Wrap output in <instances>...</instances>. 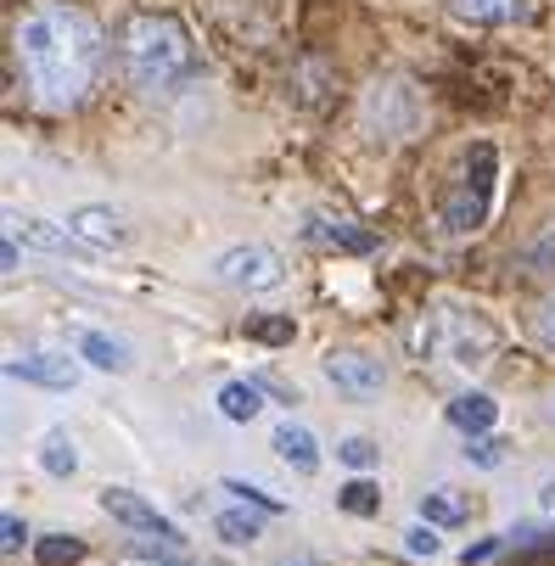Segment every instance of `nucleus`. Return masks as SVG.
Listing matches in <instances>:
<instances>
[{"instance_id": "obj_1", "label": "nucleus", "mask_w": 555, "mask_h": 566, "mask_svg": "<svg viewBox=\"0 0 555 566\" xmlns=\"http://www.w3.org/2000/svg\"><path fill=\"white\" fill-rule=\"evenodd\" d=\"M12 62L23 73V91L45 113L85 107L107 67V34L102 23L73 7V0H34L12 23Z\"/></svg>"}, {"instance_id": "obj_2", "label": "nucleus", "mask_w": 555, "mask_h": 566, "mask_svg": "<svg viewBox=\"0 0 555 566\" xmlns=\"http://www.w3.org/2000/svg\"><path fill=\"white\" fill-rule=\"evenodd\" d=\"M113 56H118L124 85L135 96H151V102L180 96L202 73L197 40L175 12H129L118 23V34H113Z\"/></svg>"}, {"instance_id": "obj_3", "label": "nucleus", "mask_w": 555, "mask_h": 566, "mask_svg": "<svg viewBox=\"0 0 555 566\" xmlns=\"http://www.w3.org/2000/svg\"><path fill=\"white\" fill-rule=\"evenodd\" d=\"M494 326L478 308H427L410 332V354L416 365H454L460 376H478L494 365Z\"/></svg>"}, {"instance_id": "obj_4", "label": "nucleus", "mask_w": 555, "mask_h": 566, "mask_svg": "<svg viewBox=\"0 0 555 566\" xmlns=\"http://www.w3.org/2000/svg\"><path fill=\"white\" fill-rule=\"evenodd\" d=\"M494 191H500V151L489 140H478L465 151V164H460V175H454V186H449V197L438 208L443 235H454V241L478 235L489 224V213H494Z\"/></svg>"}, {"instance_id": "obj_5", "label": "nucleus", "mask_w": 555, "mask_h": 566, "mask_svg": "<svg viewBox=\"0 0 555 566\" xmlns=\"http://www.w3.org/2000/svg\"><path fill=\"white\" fill-rule=\"evenodd\" d=\"M421 118H427V107H421V96H416L410 78H376V85L365 91V107H359L365 135H370V140H387V146L410 140V135L421 129Z\"/></svg>"}, {"instance_id": "obj_6", "label": "nucleus", "mask_w": 555, "mask_h": 566, "mask_svg": "<svg viewBox=\"0 0 555 566\" xmlns=\"http://www.w3.org/2000/svg\"><path fill=\"white\" fill-rule=\"evenodd\" d=\"M213 281L219 286H230V292H275L281 281H286V259L275 253V248H264V241H242V248H224L213 264Z\"/></svg>"}, {"instance_id": "obj_7", "label": "nucleus", "mask_w": 555, "mask_h": 566, "mask_svg": "<svg viewBox=\"0 0 555 566\" xmlns=\"http://www.w3.org/2000/svg\"><path fill=\"white\" fill-rule=\"evenodd\" d=\"M321 370H326V381H332L343 398H354V403H365V398H376V392L387 387V365H381L376 354H365V348H326Z\"/></svg>"}, {"instance_id": "obj_8", "label": "nucleus", "mask_w": 555, "mask_h": 566, "mask_svg": "<svg viewBox=\"0 0 555 566\" xmlns=\"http://www.w3.org/2000/svg\"><path fill=\"white\" fill-rule=\"evenodd\" d=\"M102 511H107L118 527H129V533H151V538H175V544H186L180 522H169L164 511L146 505V500L129 494V489H107V494H102Z\"/></svg>"}, {"instance_id": "obj_9", "label": "nucleus", "mask_w": 555, "mask_h": 566, "mask_svg": "<svg viewBox=\"0 0 555 566\" xmlns=\"http://www.w3.org/2000/svg\"><path fill=\"white\" fill-rule=\"evenodd\" d=\"M67 230L85 241V253H118L124 241H129V230H124V219L113 213V208H102V202H85V208H73L67 213Z\"/></svg>"}, {"instance_id": "obj_10", "label": "nucleus", "mask_w": 555, "mask_h": 566, "mask_svg": "<svg viewBox=\"0 0 555 566\" xmlns=\"http://www.w3.org/2000/svg\"><path fill=\"white\" fill-rule=\"evenodd\" d=\"M303 241H314V248H337V253H370L376 235L348 219V213H308L303 219Z\"/></svg>"}, {"instance_id": "obj_11", "label": "nucleus", "mask_w": 555, "mask_h": 566, "mask_svg": "<svg viewBox=\"0 0 555 566\" xmlns=\"http://www.w3.org/2000/svg\"><path fill=\"white\" fill-rule=\"evenodd\" d=\"M7 376L12 381H34V387H51V392H67L73 381H78V365L67 359V354H12L7 359Z\"/></svg>"}, {"instance_id": "obj_12", "label": "nucleus", "mask_w": 555, "mask_h": 566, "mask_svg": "<svg viewBox=\"0 0 555 566\" xmlns=\"http://www.w3.org/2000/svg\"><path fill=\"white\" fill-rule=\"evenodd\" d=\"M7 230L18 241H29V248H40V253H78V248H85V241L67 230V219L51 224V219H34V213H7Z\"/></svg>"}, {"instance_id": "obj_13", "label": "nucleus", "mask_w": 555, "mask_h": 566, "mask_svg": "<svg viewBox=\"0 0 555 566\" xmlns=\"http://www.w3.org/2000/svg\"><path fill=\"white\" fill-rule=\"evenodd\" d=\"M270 449H275L292 471H303V476L321 471V438H314L303 421H281V427H275V438H270Z\"/></svg>"}, {"instance_id": "obj_14", "label": "nucleus", "mask_w": 555, "mask_h": 566, "mask_svg": "<svg viewBox=\"0 0 555 566\" xmlns=\"http://www.w3.org/2000/svg\"><path fill=\"white\" fill-rule=\"evenodd\" d=\"M494 421H500V403H494L489 392H478V387L460 392V398L449 403V427H454V432H465V438H483Z\"/></svg>"}, {"instance_id": "obj_15", "label": "nucleus", "mask_w": 555, "mask_h": 566, "mask_svg": "<svg viewBox=\"0 0 555 566\" xmlns=\"http://www.w3.org/2000/svg\"><path fill=\"white\" fill-rule=\"evenodd\" d=\"M213 403H219V416L224 421H259L264 416V387L259 381H224L219 392H213Z\"/></svg>"}, {"instance_id": "obj_16", "label": "nucleus", "mask_w": 555, "mask_h": 566, "mask_svg": "<svg viewBox=\"0 0 555 566\" xmlns=\"http://www.w3.org/2000/svg\"><path fill=\"white\" fill-rule=\"evenodd\" d=\"M73 354L85 359V365H96V370H129V348L113 343L107 332H78L73 337Z\"/></svg>"}, {"instance_id": "obj_17", "label": "nucleus", "mask_w": 555, "mask_h": 566, "mask_svg": "<svg viewBox=\"0 0 555 566\" xmlns=\"http://www.w3.org/2000/svg\"><path fill=\"white\" fill-rule=\"evenodd\" d=\"M449 12L460 23H511L527 12V0H449Z\"/></svg>"}, {"instance_id": "obj_18", "label": "nucleus", "mask_w": 555, "mask_h": 566, "mask_svg": "<svg viewBox=\"0 0 555 566\" xmlns=\"http://www.w3.org/2000/svg\"><path fill=\"white\" fill-rule=\"evenodd\" d=\"M34 460H40L45 476H73V471H78V443H73L67 432H45L40 449H34Z\"/></svg>"}, {"instance_id": "obj_19", "label": "nucleus", "mask_w": 555, "mask_h": 566, "mask_svg": "<svg viewBox=\"0 0 555 566\" xmlns=\"http://www.w3.org/2000/svg\"><path fill=\"white\" fill-rule=\"evenodd\" d=\"M421 516L438 522V527H460L471 516V500L460 489H432V494H421Z\"/></svg>"}, {"instance_id": "obj_20", "label": "nucleus", "mask_w": 555, "mask_h": 566, "mask_svg": "<svg viewBox=\"0 0 555 566\" xmlns=\"http://www.w3.org/2000/svg\"><path fill=\"white\" fill-rule=\"evenodd\" d=\"M34 560L40 566H73V560H85V544H78L73 533H51L34 544Z\"/></svg>"}, {"instance_id": "obj_21", "label": "nucleus", "mask_w": 555, "mask_h": 566, "mask_svg": "<svg viewBox=\"0 0 555 566\" xmlns=\"http://www.w3.org/2000/svg\"><path fill=\"white\" fill-rule=\"evenodd\" d=\"M213 533H219L224 544H253V538L264 533V522L248 516V511H219V516H213Z\"/></svg>"}, {"instance_id": "obj_22", "label": "nucleus", "mask_w": 555, "mask_h": 566, "mask_svg": "<svg viewBox=\"0 0 555 566\" xmlns=\"http://www.w3.org/2000/svg\"><path fill=\"white\" fill-rule=\"evenodd\" d=\"M224 494H235V500H242V505H259L264 516H281V511H286V505H281L275 494H264L259 482H242V476H224Z\"/></svg>"}, {"instance_id": "obj_23", "label": "nucleus", "mask_w": 555, "mask_h": 566, "mask_svg": "<svg viewBox=\"0 0 555 566\" xmlns=\"http://www.w3.org/2000/svg\"><path fill=\"white\" fill-rule=\"evenodd\" d=\"M337 505H343V511H354V516H376V511H381V494L370 489V482H365V476H354V482H348V489L337 494Z\"/></svg>"}, {"instance_id": "obj_24", "label": "nucleus", "mask_w": 555, "mask_h": 566, "mask_svg": "<svg viewBox=\"0 0 555 566\" xmlns=\"http://www.w3.org/2000/svg\"><path fill=\"white\" fill-rule=\"evenodd\" d=\"M465 460L483 465V471H494V465H505V443L489 438V432H483V438H465Z\"/></svg>"}, {"instance_id": "obj_25", "label": "nucleus", "mask_w": 555, "mask_h": 566, "mask_svg": "<svg viewBox=\"0 0 555 566\" xmlns=\"http://www.w3.org/2000/svg\"><path fill=\"white\" fill-rule=\"evenodd\" d=\"M438 549H443V538H438V522H427V516H421V522L405 533V555H427V560H432Z\"/></svg>"}, {"instance_id": "obj_26", "label": "nucleus", "mask_w": 555, "mask_h": 566, "mask_svg": "<svg viewBox=\"0 0 555 566\" xmlns=\"http://www.w3.org/2000/svg\"><path fill=\"white\" fill-rule=\"evenodd\" d=\"M337 460L354 465V471H370V465H376V443H370V438H343V443H337Z\"/></svg>"}, {"instance_id": "obj_27", "label": "nucleus", "mask_w": 555, "mask_h": 566, "mask_svg": "<svg viewBox=\"0 0 555 566\" xmlns=\"http://www.w3.org/2000/svg\"><path fill=\"white\" fill-rule=\"evenodd\" d=\"M248 337H259V343H292V319H248Z\"/></svg>"}, {"instance_id": "obj_28", "label": "nucleus", "mask_w": 555, "mask_h": 566, "mask_svg": "<svg viewBox=\"0 0 555 566\" xmlns=\"http://www.w3.org/2000/svg\"><path fill=\"white\" fill-rule=\"evenodd\" d=\"M0 533H7V538H0V549H7V555H18V549L29 544V527L18 522V511H7V516H0Z\"/></svg>"}, {"instance_id": "obj_29", "label": "nucleus", "mask_w": 555, "mask_h": 566, "mask_svg": "<svg viewBox=\"0 0 555 566\" xmlns=\"http://www.w3.org/2000/svg\"><path fill=\"white\" fill-rule=\"evenodd\" d=\"M0 264H7V275H18V235L7 230V248H0Z\"/></svg>"}, {"instance_id": "obj_30", "label": "nucleus", "mask_w": 555, "mask_h": 566, "mask_svg": "<svg viewBox=\"0 0 555 566\" xmlns=\"http://www.w3.org/2000/svg\"><path fill=\"white\" fill-rule=\"evenodd\" d=\"M494 549H500V538H483V544H471V549H465V566H471V560H489Z\"/></svg>"}, {"instance_id": "obj_31", "label": "nucleus", "mask_w": 555, "mask_h": 566, "mask_svg": "<svg viewBox=\"0 0 555 566\" xmlns=\"http://www.w3.org/2000/svg\"><path fill=\"white\" fill-rule=\"evenodd\" d=\"M538 326H544V337H549V343H555V292H549V297H544V314H538Z\"/></svg>"}, {"instance_id": "obj_32", "label": "nucleus", "mask_w": 555, "mask_h": 566, "mask_svg": "<svg viewBox=\"0 0 555 566\" xmlns=\"http://www.w3.org/2000/svg\"><path fill=\"white\" fill-rule=\"evenodd\" d=\"M538 511L555 516V482H544V489H538Z\"/></svg>"}, {"instance_id": "obj_33", "label": "nucleus", "mask_w": 555, "mask_h": 566, "mask_svg": "<svg viewBox=\"0 0 555 566\" xmlns=\"http://www.w3.org/2000/svg\"><path fill=\"white\" fill-rule=\"evenodd\" d=\"M275 566H326V560H314V555H292V560H275Z\"/></svg>"}, {"instance_id": "obj_34", "label": "nucleus", "mask_w": 555, "mask_h": 566, "mask_svg": "<svg viewBox=\"0 0 555 566\" xmlns=\"http://www.w3.org/2000/svg\"><path fill=\"white\" fill-rule=\"evenodd\" d=\"M549 416H555V392H549Z\"/></svg>"}]
</instances>
